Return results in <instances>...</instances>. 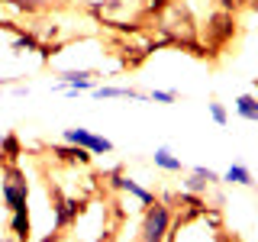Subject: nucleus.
I'll use <instances>...</instances> for the list:
<instances>
[{
	"mask_svg": "<svg viewBox=\"0 0 258 242\" xmlns=\"http://www.w3.org/2000/svg\"><path fill=\"white\" fill-rule=\"evenodd\" d=\"M55 229H64V226H71V223H78V213H81V200L75 197H55Z\"/></svg>",
	"mask_w": 258,
	"mask_h": 242,
	"instance_id": "obj_7",
	"label": "nucleus"
},
{
	"mask_svg": "<svg viewBox=\"0 0 258 242\" xmlns=\"http://www.w3.org/2000/svg\"><path fill=\"white\" fill-rule=\"evenodd\" d=\"M0 197H4L7 210H20V207H29V181L20 168L13 165H4L0 171Z\"/></svg>",
	"mask_w": 258,
	"mask_h": 242,
	"instance_id": "obj_2",
	"label": "nucleus"
},
{
	"mask_svg": "<svg viewBox=\"0 0 258 242\" xmlns=\"http://www.w3.org/2000/svg\"><path fill=\"white\" fill-rule=\"evenodd\" d=\"M10 48H13V55H26V52H42V42L29 29H16V39Z\"/></svg>",
	"mask_w": 258,
	"mask_h": 242,
	"instance_id": "obj_13",
	"label": "nucleus"
},
{
	"mask_svg": "<svg viewBox=\"0 0 258 242\" xmlns=\"http://www.w3.org/2000/svg\"><path fill=\"white\" fill-rule=\"evenodd\" d=\"M165 242H174V236H168V239H165Z\"/></svg>",
	"mask_w": 258,
	"mask_h": 242,
	"instance_id": "obj_24",
	"label": "nucleus"
},
{
	"mask_svg": "<svg viewBox=\"0 0 258 242\" xmlns=\"http://www.w3.org/2000/svg\"><path fill=\"white\" fill-rule=\"evenodd\" d=\"M174 226V213L171 204H161V200H152L142 213V226H139V242H165L171 236Z\"/></svg>",
	"mask_w": 258,
	"mask_h": 242,
	"instance_id": "obj_1",
	"label": "nucleus"
},
{
	"mask_svg": "<svg viewBox=\"0 0 258 242\" xmlns=\"http://www.w3.org/2000/svg\"><path fill=\"white\" fill-rule=\"evenodd\" d=\"M0 242H16V239L13 236H0Z\"/></svg>",
	"mask_w": 258,
	"mask_h": 242,
	"instance_id": "obj_22",
	"label": "nucleus"
},
{
	"mask_svg": "<svg viewBox=\"0 0 258 242\" xmlns=\"http://www.w3.org/2000/svg\"><path fill=\"white\" fill-rule=\"evenodd\" d=\"M52 158H58L61 165H91V152L78 149V145H71V142L52 145Z\"/></svg>",
	"mask_w": 258,
	"mask_h": 242,
	"instance_id": "obj_9",
	"label": "nucleus"
},
{
	"mask_svg": "<svg viewBox=\"0 0 258 242\" xmlns=\"http://www.w3.org/2000/svg\"><path fill=\"white\" fill-rule=\"evenodd\" d=\"M10 236L16 242H29L32 236V220H29V207L10 210Z\"/></svg>",
	"mask_w": 258,
	"mask_h": 242,
	"instance_id": "obj_10",
	"label": "nucleus"
},
{
	"mask_svg": "<svg viewBox=\"0 0 258 242\" xmlns=\"http://www.w3.org/2000/svg\"><path fill=\"white\" fill-rule=\"evenodd\" d=\"M61 142H71V145H78V149H87L91 155H110L113 152V142L107 139V136L94 133V129H84V126L61 129Z\"/></svg>",
	"mask_w": 258,
	"mask_h": 242,
	"instance_id": "obj_4",
	"label": "nucleus"
},
{
	"mask_svg": "<svg viewBox=\"0 0 258 242\" xmlns=\"http://www.w3.org/2000/svg\"><path fill=\"white\" fill-rule=\"evenodd\" d=\"M94 100H113V97H129V100H149L145 91H136V87H113V84H103V87H94Z\"/></svg>",
	"mask_w": 258,
	"mask_h": 242,
	"instance_id": "obj_11",
	"label": "nucleus"
},
{
	"mask_svg": "<svg viewBox=\"0 0 258 242\" xmlns=\"http://www.w3.org/2000/svg\"><path fill=\"white\" fill-rule=\"evenodd\" d=\"M232 32H236V20H232L229 10H220V13L210 16V26H207V42L210 45H223Z\"/></svg>",
	"mask_w": 258,
	"mask_h": 242,
	"instance_id": "obj_6",
	"label": "nucleus"
},
{
	"mask_svg": "<svg viewBox=\"0 0 258 242\" xmlns=\"http://www.w3.org/2000/svg\"><path fill=\"white\" fill-rule=\"evenodd\" d=\"M207 110H210V119H213L216 126H226V123H229V113H226V107H223L220 100H210Z\"/></svg>",
	"mask_w": 258,
	"mask_h": 242,
	"instance_id": "obj_16",
	"label": "nucleus"
},
{
	"mask_svg": "<svg viewBox=\"0 0 258 242\" xmlns=\"http://www.w3.org/2000/svg\"><path fill=\"white\" fill-rule=\"evenodd\" d=\"M55 91H61L64 97H78V94H87L97 87V75L91 68H68V71H58L55 75Z\"/></svg>",
	"mask_w": 258,
	"mask_h": 242,
	"instance_id": "obj_3",
	"label": "nucleus"
},
{
	"mask_svg": "<svg viewBox=\"0 0 258 242\" xmlns=\"http://www.w3.org/2000/svg\"><path fill=\"white\" fill-rule=\"evenodd\" d=\"M149 100H155V103H174L177 100V91H161V87H155V91L149 94Z\"/></svg>",
	"mask_w": 258,
	"mask_h": 242,
	"instance_id": "obj_17",
	"label": "nucleus"
},
{
	"mask_svg": "<svg viewBox=\"0 0 258 242\" xmlns=\"http://www.w3.org/2000/svg\"><path fill=\"white\" fill-rule=\"evenodd\" d=\"M113 188H119L123 194H129V197H136L142 207H149L152 200H155V194H152L149 188H142L136 177H129V174H113Z\"/></svg>",
	"mask_w": 258,
	"mask_h": 242,
	"instance_id": "obj_8",
	"label": "nucleus"
},
{
	"mask_svg": "<svg viewBox=\"0 0 258 242\" xmlns=\"http://www.w3.org/2000/svg\"><path fill=\"white\" fill-rule=\"evenodd\" d=\"M220 181H226V184H236V188H252V171H248L245 165H229L226 171L220 174Z\"/></svg>",
	"mask_w": 258,
	"mask_h": 242,
	"instance_id": "obj_14",
	"label": "nucleus"
},
{
	"mask_svg": "<svg viewBox=\"0 0 258 242\" xmlns=\"http://www.w3.org/2000/svg\"><path fill=\"white\" fill-rule=\"evenodd\" d=\"M4 84H7V78H0V87H4Z\"/></svg>",
	"mask_w": 258,
	"mask_h": 242,
	"instance_id": "obj_23",
	"label": "nucleus"
},
{
	"mask_svg": "<svg viewBox=\"0 0 258 242\" xmlns=\"http://www.w3.org/2000/svg\"><path fill=\"white\" fill-rule=\"evenodd\" d=\"M0 152H7V158H16V152H20V142L13 139V136H7V139H0Z\"/></svg>",
	"mask_w": 258,
	"mask_h": 242,
	"instance_id": "obj_18",
	"label": "nucleus"
},
{
	"mask_svg": "<svg viewBox=\"0 0 258 242\" xmlns=\"http://www.w3.org/2000/svg\"><path fill=\"white\" fill-rule=\"evenodd\" d=\"M152 161H155V168L158 171H168V174H181L184 171V161L174 155L168 145H158L155 149V155H152Z\"/></svg>",
	"mask_w": 258,
	"mask_h": 242,
	"instance_id": "obj_12",
	"label": "nucleus"
},
{
	"mask_svg": "<svg viewBox=\"0 0 258 242\" xmlns=\"http://www.w3.org/2000/svg\"><path fill=\"white\" fill-rule=\"evenodd\" d=\"M13 94H16V97H26L29 87H26V84H13Z\"/></svg>",
	"mask_w": 258,
	"mask_h": 242,
	"instance_id": "obj_21",
	"label": "nucleus"
},
{
	"mask_svg": "<svg viewBox=\"0 0 258 242\" xmlns=\"http://www.w3.org/2000/svg\"><path fill=\"white\" fill-rule=\"evenodd\" d=\"M213 184H220V174H216L213 168H204V165L190 168V171L181 177V191L197 194V197H204V194H207L210 188H213Z\"/></svg>",
	"mask_w": 258,
	"mask_h": 242,
	"instance_id": "obj_5",
	"label": "nucleus"
},
{
	"mask_svg": "<svg viewBox=\"0 0 258 242\" xmlns=\"http://www.w3.org/2000/svg\"><path fill=\"white\" fill-rule=\"evenodd\" d=\"M145 7H149V10H155V13H161L165 7H171V0H145Z\"/></svg>",
	"mask_w": 258,
	"mask_h": 242,
	"instance_id": "obj_19",
	"label": "nucleus"
},
{
	"mask_svg": "<svg viewBox=\"0 0 258 242\" xmlns=\"http://www.w3.org/2000/svg\"><path fill=\"white\" fill-rule=\"evenodd\" d=\"M216 4H220V10H236V7H239V0H216Z\"/></svg>",
	"mask_w": 258,
	"mask_h": 242,
	"instance_id": "obj_20",
	"label": "nucleus"
},
{
	"mask_svg": "<svg viewBox=\"0 0 258 242\" xmlns=\"http://www.w3.org/2000/svg\"><path fill=\"white\" fill-rule=\"evenodd\" d=\"M236 113L248 123H258V97L255 94H239L236 97Z\"/></svg>",
	"mask_w": 258,
	"mask_h": 242,
	"instance_id": "obj_15",
	"label": "nucleus"
}]
</instances>
